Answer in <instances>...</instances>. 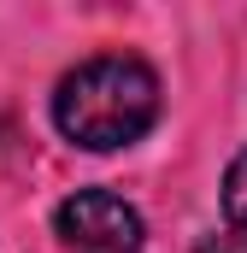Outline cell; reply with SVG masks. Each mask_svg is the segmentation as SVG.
<instances>
[{"mask_svg": "<svg viewBox=\"0 0 247 253\" xmlns=\"http://www.w3.org/2000/svg\"><path fill=\"white\" fill-rule=\"evenodd\" d=\"M53 224L71 253H141V212L112 189H77Z\"/></svg>", "mask_w": 247, "mask_h": 253, "instance_id": "7a4b0ae2", "label": "cell"}, {"mask_svg": "<svg viewBox=\"0 0 247 253\" xmlns=\"http://www.w3.org/2000/svg\"><path fill=\"white\" fill-rule=\"evenodd\" d=\"M224 218H230L236 242L247 248V153H236V165H230V177H224Z\"/></svg>", "mask_w": 247, "mask_h": 253, "instance_id": "3957f363", "label": "cell"}, {"mask_svg": "<svg viewBox=\"0 0 247 253\" xmlns=\"http://www.w3.org/2000/svg\"><path fill=\"white\" fill-rule=\"evenodd\" d=\"M159 118V77L135 53H100L82 59L53 94V124L65 141L88 147V153H112L129 147L135 135H147Z\"/></svg>", "mask_w": 247, "mask_h": 253, "instance_id": "6da1fadb", "label": "cell"}]
</instances>
